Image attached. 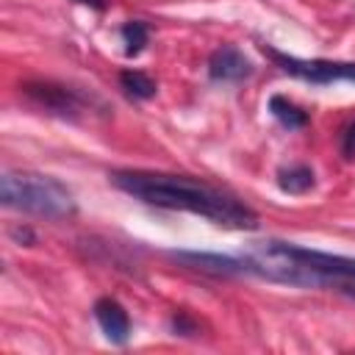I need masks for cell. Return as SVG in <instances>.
Segmentation results:
<instances>
[{"instance_id": "cell-13", "label": "cell", "mask_w": 355, "mask_h": 355, "mask_svg": "<svg viewBox=\"0 0 355 355\" xmlns=\"http://www.w3.org/2000/svg\"><path fill=\"white\" fill-rule=\"evenodd\" d=\"M341 155L347 161H355V119L347 125V130L341 136Z\"/></svg>"}, {"instance_id": "cell-7", "label": "cell", "mask_w": 355, "mask_h": 355, "mask_svg": "<svg viewBox=\"0 0 355 355\" xmlns=\"http://www.w3.org/2000/svg\"><path fill=\"white\" fill-rule=\"evenodd\" d=\"M25 94L31 100H36L39 105H44L47 111L58 114V116H75L80 111L78 97L64 89V86H53V83H25Z\"/></svg>"}, {"instance_id": "cell-14", "label": "cell", "mask_w": 355, "mask_h": 355, "mask_svg": "<svg viewBox=\"0 0 355 355\" xmlns=\"http://www.w3.org/2000/svg\"><path fill=\"white\" fill-rule=\"evenodd\" d=\"M8 236H11L14 241H19V244H33V239H36L31 227H11Z\"/></svg>"}, {"instance_id": "cell-1", "label": "cell", "mask_w": 355, "mask_h": 355, "mask_svg": "<svg viewBox=\"0 0 355 355\" xmlns=\"http://www.w3.org/2000/svg\"><path fill=\"white\" fill-rule=\"evenodd\" d=\"M111 183L122 189L125 194L172 211H189L197 216L211 219L214 225L230 227V230H252L258 227V216L252 208L239 202L236 197L197 180L189 175H166V172H141V169H125L114 172Z\"/></svg>"}, {"instance_id": "cell-11", "label": "cell", "mask_w": 355, "mask_h": 355, "mask_svg": "<svg viewBox=\"0 0 355 355\" xmlns=\"http://www.w3.org/2000/svg\"><path fill=\"white\" fill-rule=\"evenodd\" d=\"M119 83H122V89H125L130 97H136V100H150V97H155V92H158L155 80H153L150 75L139 72V69H125V72L119 75Z\"/></svg>"}, {"instance_id": "cell-12", "label": "cell", "mask_w": 355, "mask_h": 355, "mask_svg": "<svg viewBox=\"0 0 355 355\" xmlns=\"http://www.w3.org/2000/svg\"><path fill=\"white\" fill-rule=\"evenodd\" d=\"M122 39H125V53L128 55H139L150 39V28L144 22H128L122 28Z\"/></svg>"}, {"instance_id": "cell-2", "label": "cell", "mask_w": 355, "mask_h": 355, "mask_svg": "<svg viewBox=\"0 0 355 355\" xmlns=\"http://www.w3.org/2000/svg\"><path fill=\"white\" fill-rule=\"evenodd\" d=\"M244 275H258L294 288H330L355 300V258L305 250L288 241H252L239 255Z\"/></svg>"}, {"instance_id": "cell-8", "label": "cell", "mask_w": 355, "mask_h": 355, "mask_svg": "<svg viewBox=\"0 0 355 355\" xmlns=\"http://www.w3.org/2000/svg\"><path fill=\"white\" fill-rule=\"evenodd\" d=\"M178 261L200 269V272H214V275H244V266L239 258L227 255H211V252H175Z\"/></svg>"}, {"instance_id": "cell-3", "label": "cell", "mask_w": 355, "mask_h": 355, "mask_svg": "<svg viewBox=\"0 0 355 355\" xmlns=\"http://www.w3.org/2000/svg\"><path fill=\"white\" fill-rule=\"evenodd\" d=\"M0 200L8 208L47 216V219H67L75 214L72 191L50 175L36 172H3L0 178Z\"/></svg>"}, {"instance_id": "cell-9", "label": "cell", "mask_w": 355, "mask_h": 355, "mask_svg": "<svg viewBox=\"0 0 355 355\" xmlns=\"http://www.w3.org/2000/svg\"><path fill=\"white\" fill-rule=\"evenodd\" d=\"M269 111H272V116H275L283 128H288V130H294V128H305V125H308V114H305L300 105H294L291 100L280 97V94H275V97L269 100Z\"/></svg>"}, {"instance_id": "cell-4", "label": "cell", "mask_w": 355, "mask_h": 355, "mask_svg": "<svg viewBox=\"0 0 355 355\" xmlns=\"http://www.w3.org/2000/svg\"><path fill=\"white\" fill-rule=\"evenodd\" d=\"M263 53L288 75L311 80V83H336V80H355V64L352 61H327V58H294L283 55L275 47L263 44Z\"/></svg>"}, {"instance_id": "cell-15", "label": "cell", "mask_w": 355, "mask_h": 355, "mask_svg": "<svg viewBox=\"0 0 355 355\" xmlns=\"http://www.w3.org/2000/svg\"><path fill=\"white\" fill-rule=\"evenodd\" d=\"M78 3L92 6V8H97V11H103V8H105V0H78Z\"/></svg>"}, {"instance_id": "cell-10", "label": "cell", "mask_w": 355, "mask_h": 355, "mask_svg": "<svg viewBox=\"0 0 355 355\" xmlns=\"http://www.w3.org/2000/svg\"><path fill=\"white\" fill-rule=\"evenodd\" d=\"M277 186L286 191V194H305L308 189H313V169L311 166H288V169H280L277 172Z\"/></svg>"}, {"instance_id": "cell-6", "label": "cell", "mask_w": 355, "mask_h": 355, "mask_svg": "<svg viewBox=\"0 0 355 355\" xmlns=\"http://www.w3.org/2000/svg\"><path fill=\"white\" fill-rule=\"evenodd\" d=\"M94 319L100 324V330L105 333L108 341L114 344H125L130 338V319H128V311L111 300V297H100L94 302Z\"/></svg>"}, {"instance_id": "cell-5", "label": "cell", "mask_w": 355, "mask_h": 355, "mask_svg": "<svg viewBox=\"0 0 355 355\" xmlns=\"http://www.w3.org/2000/svg\"><path fill=\"white\" fill-rule=\"evenodd\" d=\"M252 72V64L247 61V55L233 47V44H222L211 53L208 58V75L214 80H244Z\"/></svg>"}]
</instances>
